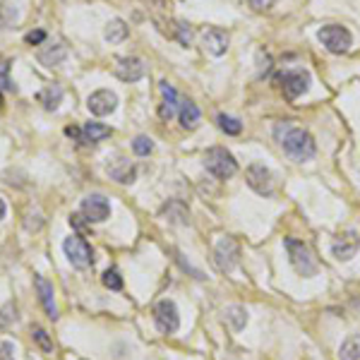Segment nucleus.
<instances>
[{
    "instance_id": "nucleus-1",
    "label": "nucleus",
    "mask_w": 360,
    "mask_h": 360,
    "mask_svg": "<svg viewBox=\"0 0 360 360\" xmlns=\"http://www.w3.org/2000/svg\"><path fill=\"white\" fill-rule=\"evenodd\" d=\"M274 137H276V142L283 146V151H286L293 161H310L317 151L312 135L307 133V130L293 125L291 120L278 123L276 128H274Z\"/></svg>"
},
{
    "instance_id": "nucleus-2",
    "label": "nucleus",
    "mask_w": 360,
    "mask_h": 360,
    "mask_svg": "<svg viewBox=\"0 0 360 360\" xmlns=\"http://www.w3.org/2000/svg\"><path fill=\"white\" fill-rule=\"evenodd\" d=\"M205 169L209 171L214 178L226 180L231 178V176H236L238 161L233 159V154L228 149H224V146H211L205 154Z\"/></svg>"
},
{
    "instance_id": "nucleus-3",
    "label": "nucleus",
    "mask_w": 360,
    "mask_h": 360,
    "mask_svg": "<svg viewBox=\"0 0 360 360\" xmlns=\"http://www.w3.org/2000/svg\"><path fill=\"white\" fill-rule=\"evenodd\" d=\"M286 250H288V260H291L293 269H296L301 276H315L317 274V262L312 257L310 247L305 243L296 240V238H286Z\"/></svg>"
},
{
    "instance_id": "nucleus-4",
    "label": "nucleus",
    "mask_w": 360,
    "mask_h": 360,
    "mask_svg": "<svg viewBox=\"0 0 360 360\" xmlns=\"http://www.w3.org/2000/svg\"><path fill=\"white\" fill-rule=\"evenodd\" d=\"M317 37L329 53H346L353 44L351 32L346 27H341V24H327V27L319 29Z\"/></svg>"
},
{
    "instance_id": "nucleus-5",
    "label": "nucleus",
    "mask_w": 360,
    "mask_h": 360,
    "mask_svg": "<svg viewBox=\"0 0 360 360\" xmlns=\"http://www.w3.org/2000/svg\"><path fill=\"white\" fill-rule=\"evenodd\" d=\"M63 250H65V255H68L70 265L77 267V269H87V267H91V262H94V252H91V245L87 240H84L82 236L65 238Z\"/></svg>"
},
{
    "instance_id": "nucleus-6",
    "label": "nucleus",
    "mask_w": 360,
    "mask_h": 360,
    "mask_svg": "<svg viewBox=\"0 0 360 360\" xmlns=\"http://www.w3.org/2000/svg\"><path fill=\"white\" fill-rule=\"evenodd\" d=\"M281 82V91L288 101H296L298 96H303L307 89H310V75L305 70H288L278 77Z\"/></svg>"
},
{
    "instance_id": "nucleus-7",
    "label": "nucleus",
    "mask_w": 360,
    "mask_h": 360,
    "mask_svg": "<svg viewBox=\"0 0 360 360\" xmlns=\"http://www.w3.org/2000/svg\"><path fill=\"white\" fill-rule=\"evenodd\" d=\"M154 322H156V327H159V332H164V334L178 332L180 315H178V307H176V303L173 301H159V303H156Z\"/></svg>"
},
{
    "instance_id": "nucleus-8",
    "label": "nucleus",
    "mask_w": 360,
    "mask_h": 360,
    "mask_svg": "<svg viewBox=\"0 0 360 360\" xmlns=\"http://www.w3.org/2000/svg\"><path fill=\"white\" fill-rule=\"evenodd\" d=\"M214 257H216V267L221 272H233V267L238 265V257H240V247H238L236 238L226 236L216 243V250H214Z\"/></svg>"
},
{
    "instance_id": "nucleus-9",
    "label": "nucleus",
    "mask_w": 360,
    "mask_h": 360,
    "mask_svg": "<svg viewBox=\"0 0 360 360\" xmlns=\"http://www.w3.org/2000/svg\"><path fill=\"white\" fill-rule=\"evenodd\" d=\"M82 216L89 221V224H101L111 216V205L104 195H89L82 200V207H79Z\"/></svg>"
},
{
    "instance_id": "nucleus-10",
    "label": "nucleus",
    "mask_w": 360,
    "mask_h": 360,
    "mask_svg": "<svg viewBox=\"0 0 360 360\" xmlns=\"http://www.w3.org/2000/svg\"><path fill=\"white\" fill-rule=\"evenodd\" d=\"M247 178V185L257 192V195H272L274 190V180H272V173L265 164H252L245 173Z\"/></svg>"
},
{
    "instance_id": "nucleus-11",
    "label": "nucleus",
    "mask_w": 360,
    "mask_h": 360,
    "mask_svg": "<svg viewBox=\"0 0 360 360\" xmlns=\"http://www.w3.org/2000/svg\"><path fill=\"white\" fill-rule=\"evenodd\" d=\"M87 108L91 111L94 115H108L118 108V96L113 94L111 89H99L87 99Z\"/></svg>"
},
{
    "instance_id": "nucleus-12",
    "label": "nucleus",
    "mask_w": 360,
    "mask_h": 360,
    "mask_svg": "<svg viewBox=\"0 0 360 360\" xmlns=\"http://www.w3.org/2000/svg\"><path fill=\"white\" fill-rule=\"evenodd\" d=\"M358 247H360V238H358V233L356 231H348V233H343L341 238H339L337 243L332 245V252H334V257L337 260H351V257H356V252H358Z\"/></svg>"
},
{
    "instance_id": "nucleus-13",
    "label": "nucleus",
    "mask_w": 360,
    "mask_h": 360,
    "mask_svg": "<svg viewBox=\"0 0 360 360\" xmlns=\"http://www.w3.org/2000/svg\"><path fill=\"white\" fill-rule=\"evenodd\" d=\"M115 75L123 82H137L144 77V63L140 58H120L115 65Z\"/></svg>"
},
{
    "instance_id": "nucleus-14",
    "label": "nucleus",
    "mask_w": 360,
    "mask_h": 360,
    "mask_svg": "<svg viewBox=\"0 0 360 360\" xmlns=\"http://www.w3.org/2000/svg\"><path fill=\"white\" fill-rule=\"evenodd\" d=\"M228 41H231L228 34L219 27H211L202 34V44H205V48L209 50L211 55H224L228 48Z\"/></svg>"
},
{
    "instance_id": "nucleus-15",
    "label": "nucleus",
    "mask_w": 360,
    "mask_h": 360,
    "mask_svg": "<svg viewBox=\"0 0 360 360\" xmlns=\"http://www.w3.org/2000/svg\"><path fill=\"white\" fill-rule=\"evenodd\" d=\"M34 286H37V293H39V301H41L46 315L50 319H58V307H55V301H53V286L46 281L44 276H34Z\"/></svg>"
},
{
    "instance_id": "nucleus-16",
    "label": "nucleus",
    "mask_w": 360,
    "mask_h": 360,
    "mask_svg": "<svg viewBox=\"0 0 360 360\" xmlns=\"http://www.w3.org/2000/svg\"><path fill=\"white\" fill-rule=\"evenodd\" d=\"M159 89H161V94H164V101H161V106H159V118L171 120L176 113H178V94H176V89L171 87L169 82H161Z\"/></svg>"
},
{
    "instance_id": "nucleus-17",
    "label": "nucleus",
    "mask_w": 360,
    "mask_h": 360,
    "mask_svg": "<svg viewBox=\"0 0 360 360\" xmlns=\"http://www.w3.org/2000/svg\"><path fill=\"white\" fill-rule=\"evenodd\" d=\"M178 115H180V125L185 130H195L197 125H200V108H197V104H192V101H182Z\"/></svg>"
},
{
    "instance_id": "nucleus-18",
    "label": "nucleus",
    "mask_w": 360,
    "mask_h": 360,
    "mask_svg": "<svg viewBox=\"0 0 360 360\" xmlns=\"http://www.w3.org/2000/svg\"><path fill=\"white\" fill-rule=\"evenodd\" d=\"M65 55H68V50H65L63 44H55V46H48V48H41L39 50L37 58L41 60L44 65H48V68H53V65H60L65 60Z\"/></svg>"
},
{
    "instance_id": "nucleus-19",
    "label": "nucleus",
    "mask_w": 360,
    "mask_h": 360,
    "mask_svg": "<svg viewBox=\"0 0 360 360\" xmlns=\"http://www.w3.org/2000/svg\"><path fill=\"white\" fill-rule=\"evenodd\" d=\"M108 173L118 182H133L135 180V166L125 159H118L113 166H108Z\"/></svg>"
},
{
    "instance_id": "nucleus-20",
    "label": "nucleus",
    "mask_w": 360,
    "mask_h": 360,
    "mask_svg": "<svg viewBox=\"0 0 360 360\" xmlns=\"http://www.w3.org/2000/svg\"><path fill=\"white\" fill-rule=\"evenodd\" d=\"M106 41L111 44H120L128 39V24L123 22V19H111L108 24H106V32H104Z\"/></svg>"
},
{
    "instance_id": "nucleus-21",
    "label": "nucleus",
    "mask_w": 360,
    "mask_h": 360,
    "mask_svg": "<svg viewBox=\"0 0 360 360\" xmlns=\"http://www.w3.org/2000/svg\"><path fill=\"white\" fill-rule=\"evenodd\" d=\"M106 137H111V128L108 125H101V123H87L82 128V142H87V144H94V142H101L106 140Z\"/></svg>"
},
{
    "instance_id": "nucleus-22",
    "label": "nucleus",
    "mask_w": 360,
    "mask_h": 360,
    "mask_svg": "<svg viewBox=\"0 0 360 360\" xmlns=\"http://www.w3.org/2000/svg\"><path fill=\"white\" fill-rule=\"evenodd\" d=\"M37 99L41 101L48 111H55L58 108V104H60V99H63V89H60L58 84H50V87H46L41 94L37 96Z\"/></svg>"
},
{
    "instance_id": "nucleus-23",
    "label": "nucleus",
    "mask_w": 360,
    "mask_h": 360,
    "mask_svg": "<svg viewBox=\"0 0 360 360\" xmlns=\"http://www.w3.org/2000/svg\"><path fill=\"white\" fill-rule=\"evenodd\" d=\"M226 322H231V327L236 329V332H240V329L247 324V312H245V307H240V305L226 307Z\"/></svg>"
},
{
    "instance_id": "nucleus-24",
    "label": "nucleus",
    "mask_w": 360,
    "mask_h": 360,
    "mask_svg": "<svg viewBox=\"0 0 360 360\" xmlns=\"http://www.w3.org/2000/svg\"><path fill=\"white\" fill-rule=\"evenodd\" d=\"M341 360H360V334L341 343Z\"/></svg>"
},
{
    "instance_id": "nucleus-25",
    "label": "nucleus",
    "mask_w": 360,
    "mask_h": 360,
    "mask_svg": "<svg viewBox=\"0 0 360 360\" xmlns=\"http://www.w3.org/2000/svg\"><path fill=\"white\" fill-rule=\"evenodd\" d=\"M216 123H219V128L224 130L226 135H240L243 133V123L238 118H233V115L221 113L219 118H216Z\"/></svg>"
},
{
    "instance_id": "nucleus-26",
    "label": "nucleus",
    "mask_w": 360,
    "mask_h": 360,
    "mask_svg": "<svg viewBox=\"0 0 360 360\" xmlns=\"http://www.w3.org/2000/svg\"><path fill=\"white\" fill-rule=\"evenodd\" d=\"M32 339L37 341V346L41 348L44 353H53V341H50L48 334H46L41 327H32Z\"/></svg>"
},
{
    "instance_id": "nucleus-27",
    "label": "nucleus",
    "mask_w": 360,
    "mask_h": 360,
    "mask_svg": "<svg viewBox=\"0 0 360 360\" xmlns=\"http://www.w3.org/2000/svg\"><path fill=\"white\" fill-rule=\"evenodd\" d=\"M133 151H135L137 156H149L151 151H154V142H151L146 135L135 137V142H133Z\"/></svg>"
},
{
    "instance_id": "nucleus-28",
    "label": "nucleus",
    "mask_w": 360,
    "mask_h": 360,
    "mask_svg": "<svg viewBox=\"0 0 360 360\" xmlns=\"http://www.w3.org/2000/svg\"><path fill=\"white\" fill-rule=\"evenodd\" d=\"M101 281H104V286L111 288V291H120V288H123V278H120L118 269H108L101 276Z\"/></svg>"
},
{
    "instance_id": "nucleus-29",
    "label": "nucleus",
    "mask_w": 360,
    "mask_h": 360,
    "mask_svg": "<svg viewBox=\"0 0 360 360\" xmlns=\"http://www.w3.org/2000/svg\"><path fill=\"white\" fill-rule=\"evenodd\" d=\"M0 89L15 91V84L10 82V63H8V58H0Z\"/></svg>"
},
{
    "instance_id": "nucleus-30",
    "label": "nucleus",
    "mask_w": 360,
    "mask_h": 360,
    "mask_svg": "<svg viewBox=\"0 0 360 360\" xmlns=\"http://www.w3.org/2000/svg\"><path fill=\"white\" fill-rule=\"evenodd\" d=\"M176 39L182 44V46H190L192 41V29H190V24H185V22H178L176 24Z\"/></svg>"
},
{
    "instance_id": "nucleus-31",
    "label": "nucleus",
    "mask_w": 360,
    "mask_h": 360,
    "mask_svg": "<svg viewBox=\"0 0 360 360\" xmlns=\"http://www.w3.org/2000/svg\"><path fill=\"white\" fill-rule=\"evenodd\" d=\"M0 360H15V346L10 341H0Z\"/></svg>"
},
{
    "instance_id": "nucleus-32",
    "label": "nucleus",
    "mask_w": 360,
    "mask_h": 360,
    "mask_svg": "<svg viewBox=\"0 0 360 360\" xmlns=\"http://www.w3.org/2000/svg\"><path fill=\"white\" fill-rule=\"evenodd\" d=\"M247 3H250V8H255V10H269L272 5H276L278 0H247Z\"/></svg>"
},
{
    "instance_id": "nucleus-33",
    "label": "nucleus",
    "mask_w": 360,
    "mask_h": 360,
    "mask_svg": "<svg viewBox=\"0 0 360 360\" xmlns=\"http://www.w3.org/2000/svg\"><path fill=\"white\" fill-rule=\"evenodd\" d=\"M44 39H46V32H41V29H37V32H29L27 37H24V41L34 46V44H41Z\"/></svg>"
},
{
    "instance_id": "nucleus-34",
    "label": "nucleus",
    "mask_w": 360,
    "mask_h": 360,
    "mask_svg": "<svg viewBox=\"0 0 360 360\" xmlns=\"http://www.w3.org/2000/svg\"><path fill=\"white\" fill-rule=\"evenodd\" d=\"M84 216L82 214H73V216H70V224H73L75 228H79V231H84V228H87V226H84Z\"/></svg>"
},
{
    "instance_id": "nucleus-35",
    "label": "nucleus",
    "mask_w": 360,
    "mask_h": 360,
    "mask_svg": "<svg viewBox=\"0 0 360 360\" xmlns=\"http://www.w3.org/2000/svg\"><path fill=\"white\" fill-rule=\"evenodd\" d=\"M65 133H68L70 137H77V140H82V130H77V128H68Z\"/></svg>"
},
{
    "instance_id": "nucleus-36",
    "label": "nucleus",
    "mask_w": 360,
    "mask_h": 360,
    "mask_svg": "<svg viewBox=\"0 0 360 360\" xmlns=\"http://www.w3.org/2000/svg\"><path fill=\"white\" fill-rule=\"evenodd\" d=\"M0 219H5V202L0 200Z\"/></svg>"
},
{
    "instance_id": "nucleus-37",
    "label": "nucleus",
    "mask_w": 360,
    "mask_h": 360,
    "mask_svg": "<svg viewBox=\"0 0 360 360\" xmlns=\"http://www.w3.org/2000/svg\"><path fill=\"white\" fill-rule=\"evenodd\" d=\"M0 106H3V96H0Z\"/></svg>"
}]
</instances>
